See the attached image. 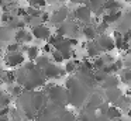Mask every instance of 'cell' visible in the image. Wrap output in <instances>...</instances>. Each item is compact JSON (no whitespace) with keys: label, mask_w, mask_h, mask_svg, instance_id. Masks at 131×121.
Segmentation results:
<instances>
[{"label":"cell","mask_w":131,"mask_h":121,"mask_svg":"<svg viewBox=\"0 0 131 121\" xmlns=\"http://www.w3.org/2000/svg\"><path fill=\"white\" fill-rule=\"evenodd\" d=\"M9 61H6L10 66H17V65H21L24 62V56L21 53H10L9 55Z\"/></svg>","instance_id":"cell-1"},{"label":"cell","mask_w":131,"mask_h":121,"mask_svg":"<svg viewBox=\"0 0 131 121\" xmlns=\"http://www.w3.org/2000/svg\"><path fill=\"white\" fill-rule=\"evenodd\" d=\"M32 35H34L35 38H40V39H47L49 37V31L47 30L45 27L38 25V27H35L34 30H32Z\"/></svg>","instance_id":"cell-2"},{"label":"cell","mask_w":131,"mask_h":121,"mask_svg":"<svg viewBox=\"0 0 131 121\" xmlns=\"http://www.w3.org/2000/svg\"><path fill=\"white\" fill-rule=\"evenodd\" d=\"M100 45L103 47V49H107V51H113L116 48V42L111 38H107V37L100 38Z\"/></svg>","instance_id":"cell-3"},{"label":"cell","mask_w":131,"mask_h":121,"mask_svg":"<svg viewBox=\"0 0 131 121\" xmlns=\"http://www.w3.org/2000/svg\"><path fill=\"white\" fill-rule=\"evenodd\" d=\"M106 114H107V117L111 118V120H116V118L121 117V111H120L116 106H110V107H108L107 111H106Z\"/></svg>","instance_id":"cell-4"},{"label":"cell","mask_w":131,"mask_h":121,"mask_svg":"<svg viewBox=\"0 0 131 121\" xmlns=\"http://www.w3.org/2000/svg\"><path fill=\"white\" fill-rule=\"evenodd\" d=\"M83 34H85V37L89 39V41H93L94 38H96V34L97 31L94 30L93 27H90V25H88V27L83 28Z\"/></svg>","instance_id":"cell-5"},{"label":"cell","mask_w":131,"mask_h":121,"mask_svg":"<svg viewBox=\"0 0 131 121\" xmlns=\"http://www.w3.org/2000/svg\"><path fill=\"white\" fill-rule=\"evenodd\" d=\"M45 72H47V76H48V78H51V76H57L59 70H58L55 66H51V65H48V66H47V69H45Z\"/></svg>","instance_id":"cell-6"},{"label":"cell","mask_w":131,"mask_h":121,"mask_svg":"<svg viewBox=\"0 0 131 121\" xmlns=\"http://www.w3.org/2000/svg\"><path fill=\"white\" fill-rule=\"evenodd\" d=\"M52 59H54V62H57V63L63 62V56L59 51H52Z\"/></svg>","instance_id":"cell-7"},{"label":"cell","mask_w":131,"mask_h":121,"mask_svg":"<svg viewBox=\"0 0 131 121\" xmlns=\"http://www.w3.org/2000/svg\"><path fill=\"white\" fill-rule=\"evenodd\" d=\"M28 58L30 59H37L38 58V48L37 47H31L28 49Z\"/></svg>","instance_id":"cell-8"},{"label":"cell","mask_w":131,"mask_h":121,"mask_svg":"<svg viewBox=\"0 0 131 121\" xmlns=\"http://www.w3.org/2000/svg\"><path fill=\"white\" fill-rule=\"evenodd\" d=\"M104 65H106V62H104V59H103V58H96V59H94V62H93V66L97 68V69L104 68Z\"/></svg>","instance_id":"cell-9"},{"label":"cell","mask_w":131,"mask_h":121,"mask_svg":"<svg viewBox=\"0 0 131 121\" xmlns=\"http://www.w3.org/2000/svg\"><path fill=\"white\" fill-rule=\"evenodd\" d=\"M27 14H28V16H31V17H38V16H41V11L38 10V8L30 7L28 10H27Z\"/></svg>","instance_id":"cell-10"},{"label":"cell","mask_w":131,"mask_h":121,"mask_svg":"<svg viewBox=\"0 0 131 121\" xmlns=\"http://www.w3.org/2000/svg\"><path fill=\"white\" fill-rule=\"evenodd\" d=\"M37 65H38V66H48V59H47L45 58V56H42V58H37Z\"/></svg>","instance_id":"cell-11"},{"label":"cell","mask_w":131,"mask_h":121,"mask_svg":"<svg viewBox=\"0 0 131 121\" xmlns=\"http://www.w3.org/2000/svg\"><path fill=\"white\" fill-rule=\"evenodd\" d=\"M14 78H16V76H14V73H13V72H7L6 76L3 78V82H7V83H10V82L14 80Z\"/></svg>","instance_id":"cell-12"},{"label":"cell","mask_w":131,"mask_h":121,"mask_svg":"<svg viewBox=\"0 0 131 121\" xmlns=\"http://www.w3.org/2000/svg\"><path fill=\"white\" fill-rule=\"evenodd\" d=\"M26 31L24 30H20L18 31L17 34H16V39H17V41H24V38H26Z\"/></svg>","instance_id":"cell-13"},{"label":"cell","mask_w":131,"mask_h":121,"mask_svg":"<svg viewBox=\"0 0 131 121\" xmlns=\"http://www.w3.org/2000/svg\"><path fill=\"white\" fill-rule=\"evenodd\" d=\"M17 49H18V44H12L7 47V52H10V53H16Z\"/></svg>","instance_id":"cell-14"},{"label":"cell","mask_w":131,"mask_h":121,"mask_svg":"<svg viewBox=\"0 0 131 121\" xmlns=\"http://www.w3.org/2000/svg\"><path fill=\"white\" fill-rule=\"evenodd\" d=\"M73 70H75V63H73V61L68 62V63H66V68H65V72H73Z\"/></svg>","instance_id":"cell-15"},{"label":"cell","mask_w":131,"mask_h":121,"mask_svg":"<svg viewBox=\"0 0 131 121\" xmlns=\"http://www.w3.org/2000/svg\"><path fill=\"white\" fill-rule=\"evenodd\" d=\"M21 93H23V89H21L20 86H14V87H13V94H14V96H20Z\"/></svg>","instance_id":"cell-16"},{"label":"cell","mask_w":131,"mask_h":121,"mask_svg":"<svg viewBox=\"0 0 131 121\" xmlns=\"http://www.w3.org/2000/svg\"><path fill=\"white\" fill-rule=\"evenodd\" d=\"M9 20H12V17H10L9 13H3V14H2V21H3V23L9 21Z\"/></svg>","instance_id":"cell-17"},{"label":"cell","mask_w":131,"mask_h":121,"mask_svg":"<svg viewBox=\"0 0 131 121\" xmlns=\"http://www.w3.org/2000/svg\"><path fill=\"white\" fill-rule=\"evenodd\" d=\"M24 27H26V21H24V20H21V21L17 23V28H18V30H24Z\"/></svg>","instance_id":"cell-18"},{"label":"cell","mask_w":131,"mask_h":121,"mask_svg":"<svg viewBox=\"0 0 131 121\" xmlns=\"http://www.w3.org/2000/svg\"><path fill=\"white\" fill-rule=\"evenodd\" d=\"M17 16H21V17H26L27 16V11L24 8H18L17 10Z\"/></svg>","instance_id":"cell-19"},{"label":"cell","mask_w":131,"mask_h":121,"mask_svg":"<svg viewBox=\"0 0 131 121\" xmlns=\"http://www.w3.org/2000/svg\"><path fill=\"white\" fill-rule=\"evenodd\" d=\"M31 39H32V32H27L26 38H24V42H30Z\"/></svg>","instance_id":"cell-20"},{"label":"cell","mask_w":131,"mask_h":121,"mask_svg":"<svg viewBox=\"0 0 131 121\" xmlns=\"http://www.w3.org/2000/svg\"><path fill=\"white\" fill-rule=\"evenodd\" d=\"M51 48H52V45H51V44H47L45 47L42 48V51H44V52H51V51H52Z\"/></svg>","instance_id":"cell-21"},{"label":"cell","mask_w":131,"mask_h":121,"mask_svg":"<svg viewBox=\"0 0 131 121\" xmlns=\"http://www.w3.org/2000/svg\"><path fill=\"white\" fill-rule=\"evenodd\" d=\"M123 79H124V80H131V70H127Z\"/></svg>","instance_id":"cell-22"},{"label":"cell","mask_w":131,"mask_h":121,"mask_svg":"<svg viewBox=\"0 0 131 121\" xmlns=\"http://www.w3.org/2000/svg\"><path fill=\"white\" fill-rule=\"evenodd\" d=\"M41 18H42V21H48V20H49V14L48 13H42V14H41Z\"/></svg>","instance_id":"cell-23"},{"label":"cell","mask_w":131,"mask_h":121,"mask_svg":"<svg viewBox=\"0 0 131 121\" xmlns=\"http://www.w3.org/2000/svg\"><path fill=\"white\" fill-rule=\"evenodd\" d=\"M0 121H10V120L7 117H2V115H0Z\"/></svg>","instance_id":"cell-24"},{"label":"cell","mask_w":131,"mask_h":121,"mask_svg":"<svg viewBox=\"0 0 131 121\" xmlns=\"http://www.w3.org/2000/svg\"><path fill=\"white\" fill-rule=\"evenodd\" d=\"M125 94H127V96H130V97H131V89H128L127 92H125Z\"/></svg>","instance_id":"cell-25"},{"label":"cell","mask_w":131,"mask_h":121,"mask_svg":"<svg viewBox=\"0 0 131 121\" xmlns=\"http://www.w3.org/2000/svg\"><path fill=\"white\" fill-rule=\"evenodd\" d=\"M127 114H128V117H131V108L128 110V113H127Z\"/></svg>","instance_id":"cell-26"},{"label":"cell","mask_w":131,"mask_h":121,"mask_svg":"<svg viewBox=\"0 0 131 121\" xmlns=\"http://www.w3.org/2000/svg\"><path fill=\"white\" fill-rule=\"evenodd\" d=\"M0 6H3V0H0Z\"/></svg>","instance_id":"cell-27"}]
</instances>
